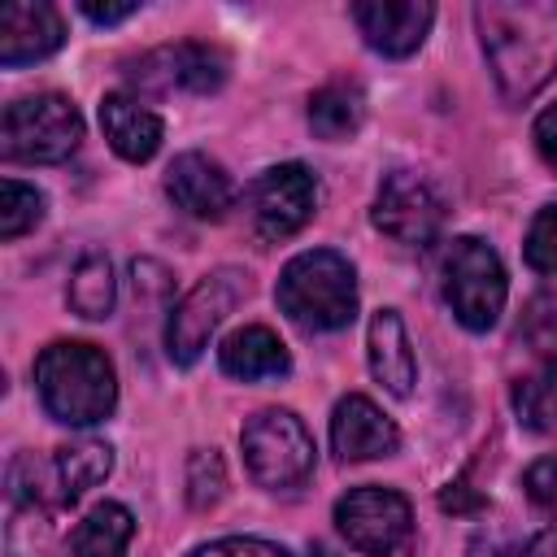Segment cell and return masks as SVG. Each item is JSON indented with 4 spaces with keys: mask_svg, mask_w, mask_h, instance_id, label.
<instances>
[{
    "mask_svg": "<svg viewBox=\"0 0 557 557\" xmlns=\"http://www.w3.org/2000/svg\"><path fill=\"white\" fill-rule=\"evenodd\" d=\"M474 26L509 104H527L557 74V0H479Z\"/></svg>",
    "mask_w": 557,
    "mask_h": 557,
    "instance_id": "1",
    "label": "cell"
},
{
    "mask_svg": "<svg viewBox=\"0 0 557 557\" xmlns=\"http://www.w3.org/2000/svg\"><path fill=\"white\" fill-rule=\"evenodd\" d=\"M35 392L44 409L65 426H91L117 405L113 361L83 339H57L35 357Z\"/></svg>",
    "mask_w": 557,
    "mask_h": 557,
    "instance_id": "2",
    "label": "cell"
},
{
    "mask_svg": "<svg viewBox=\"0 0 557 557\" xmlns=\"http://www.w3.org/2000/svg\"><path fill=\"white\" fill-rule=\"evenodd\" d=\"M274 300L305 331H344L357 318V274L335 248H309L283 265Z\"/></svg>",
    "mask_w": 557,
    "mask_h": 557,
    "instance_id": "3",
    "label": "cell"
},
{
    "mask_svg": "<svg viewBox=\"0 0 557 557\" xmlns=\"http://www.w3.org/2000/svg\"><path fill=\"white\" fill-rule=\"evenodd\" d=\"M83 144V113L61 91H35L4 109L0 117V152L22 165L65 161Z\"/></svg>",
    "mask_w": 557,
    "mask_h": 557,
    "instance_id": "4",
    "label": "cell"
},
{
    "mask_svg": "<svg viewBox=\"0 0 557 557\" xmlns=\"http://www.w3.org/2000/svg\"><path fill=\"white\" fill-rule=\"evenodd\" d=\"M440 274H444V300L453 318L466 331H492L509 296V278H505L496 248L483 244L479 235H461L448 244Z\"/></svg>",
    "mask_w": 557,
    "mask_h": 557,
    "instance_id": "5",
    "label": "cell"
},
{
    "mask_svg": "<svg viewBox=\"0 0 557 557\" xmlns=\"http://www.w3.org/2000/svg\"><path fill=\"white\" fill-rule=\"evenodd\" d=\"M244 444V466L248 474L278 492V487H296L309 479L313 470V435L305 431V422L292 409H261L244 422L239 431Z\"/></svg>",
    "mask_w": 557,
    "mask_h": 557,
    "instance_id": "6",
    "label": "cell"
},
{
    "mask_svg": "<svg viewBox=\"0 0 557 557\" xmlns=\"http://www.w3.org/2000/svg\"><path fill=\"white\" fill-rule=\"evenodd\" d=\"M248 296V274L235 265H222L205 274L174 309L165 322V352L174 366H196L200 352L209 348V335L226 322V313Z\"/></svg>",
    "mask_w": 557,
    "mask_h": 557,
    "instance_id": "7",
    "label": "cell"
},
{
    "mask_svg": "<svg viewBox=\"0 0 557 557\" xmlns=\"http://www.w3.org/2000/svg\"><path fill=\"white\" fill-rule=\"evenodd\" d=\"M335 527L348 548L392 557L413 540V505L396 487H352L335 500Z\"/></svg>",
    "mask_w": 557,
    "mask_h": 557,
    "instance_id": "8",
    "label": "cell"
},
{
    "mask_svg": "<svg viewBox=\"0 0 557 557\" xmlns=\"http://www.w3.org/2000/svg\"><path fill=\"white\" fill-rule=\"evenodd\" d=\"M370 218L387 239L405 248H426L444 231V200L418 170H387L374 191Z\"/></svg>",
    "mask_w": 557,
    "mask_h": 557,
    "instance_id": "9",
    "label": "cell"
},
{
    "mask_svg": "<svg viewBox=\"0 0 557 557\" xmlns=\"http://www.w3.org/2000/svg\"><path fill=\"white\" fill-rule=\"evenodd\" d=\"M126 74L144 91H196V96H209V91H218L226 83L231 57L218 44L183 39V44H165V48L144 52Z\"/></svg>",
    "mask_w": 557,
    "mask_h": 557,
    "instance_id": "10",
    "label": "cell"
},
{
    "mask_svg": "<svg viewBox=\"0 0 557 557\" xmlns=\"http://www.w3.org/2000/svg\"><path fill=\"white\" fill-rule=\"evenodd\" d=\"M318 174L300 161H283L270 165L257 183H252V226L265 244L292 239L318 209Z\"/></svg>",
    "mask_w": 557,
    "mask_h": 557,
    "instance_id": "11",
    "label": "cell"
},
{
    "mask_svg": "<svg viewBox=\"0 0 557 557\" xmlns=\"http://www.w3.org/2000/svg\"><path fill=\"white\" fill-rule=\"evenodd\" d=\"M165 196L174 200V209H183L187 218L200 222H218L235 209V183L222 170V161L205 157V152H178L165 170Z\"/></svg>",
    "mask_w": 557,
    "mask_h": 557,
    "instance_id": "12",
    "label": "cell"
},
{
    "mask_svg": "<svg viewBox=\"0 0 557 557\" xmlns=\"http://www.w3.org/2000/svg\"><path fill=\"white\" fill-rule=\"evenodd\" d=\"M65 44V22L44 0H9L0 9V65L22 70Z\"/></svg>",
    "mask_w": 557,
    "mask_h": 557,
    "instance_id": "13",
    "label": "cell"
},
{
    "mask_svg": "<svg viewBox=\"0 0 557 557\" xmlns=\"http://www.w3.org/2000/svg\"><path fill=\"white\" fill-rule=\"evenodd\" d=\"M352 22L361 39L383 57H409L422 48L435 9L426 0H361L352 4Z\"/></svg>",
    "mask_w": 557,
    "mask_h": 557,
    "instance_id": "14",
    "label": "cell"
},
{
    "mask_svg": "<svg viewBox=\"0 0 557 557\" xmlns=\"http://www.w3.org/2000/svg\"><path fill=\"white\" fill-rule=\"evenodd\" d=\"M331 448L339 461H374L400 448V431L370 396L352 392L331 413Z\"/></svg>",
    "mask_w": 557,
    "mask_h": 557,
    "instance_id": "15",
    "label": "cell"
},
{
    "mask_svg": "<svg viewBox=\"0 0 557 557\" xmlns=\"http://www.w3.org/2000/svg\"><path fill=\"white\" fill-rule=\"evenodd\" d=\"M100 131L109 139V148L122 157V161H148L157 148H161V117L131 91H109L100 96Z\"/></svg>",
    "mask_w": 557,
    "mask_h": 557,
    "instance_id": "16",
    "label": "cell"
},
{
    "mask_svg": "<svg viewBox=\"0 0 557 557\" xmlns=\"http://www.w3.org/2000/svg\"><path fill=\"white\" fill-rule=\"evenodd\" d=\"M366 348H370V374H374L392 396H409L413 383H418V357H413L409 331H405V322H400L396 309H379V313L370 318Z\"/></svg>",
    "mask_w": 557,
    "mask_h": 557,
    "instance_id": "17",
    "label": "cell"
},
{
    "mask_svg": "<svg viewBox=\"0 0 557 557\" xmlns=\"http://www.w3.org/2000/svg\"><path fill=\"white\" fill-rule=\"evenodd\" d=\"M218 366L239 383H261V379H283L292 370V352L270 326H239L222 339Z\"/></svg>",
    "mask_w": 557,
    "mask_h": 557,
    "instance_id": "18",
    "label": "cell"
},
{
    "mask_svg": "<svg viewBox=\"0 0 557 557\" xmlns=\"http://www.w3.org/2000/svg\"><path fill=\"white\" fill-rule=\"evenodd\" d=\"M361 122H366V91L352 78H335L309 96V126L318 139H326V144L352 139L361 131Z\"/></svg>",
    "mask_w": 557,
    "mask_h": 557,
    "instance_id": "19",
    "label": "cell"
},
{
    "mask_svg": "<svg viewBox=\"0 0 557 557\" xmlns=\"http://www.w3.org/2000/svg\"><path fill=\"white\" fill-rule=\"evenodd\" d=\"M52 479H57V496L61 505H74L87 487L104 483L109 470H113V448L104 440H74V444H61L52 448Z\"/></svg>",
    "mask_w": 557,
    "mask_h": 557,
    "instance_id": "20",
    "label": "cell"
},
{
    "mask_svg": "<svg viewBox=\"0 0 557 557\" xmlns=\"http://www.w3.org/2000/svg\"><path fill=\"white\" fill-rule=\"evenodd\" d=\"M135 540V518L126 505L104 500L96 505L70 535V557H126Z\"/></svg>",
    "mask_w": 557,
    "mask_h": 557,
    "instance_id": "21",
    "label": "cell"
},
{
    "mask_svg": "<svg viewBox=\"0 0 557 557\" xmlns=\"http://www.w3.org/2000/svg\"><path fill=\"white\" fill-rule=\"evenodd\" d=\"M65 300L78 318L87 322H100L113 313V300H117V278H113V265L104 252H83L74 274H70V287H65Z\"/></svg>",
    "mask_w": 557,
    "mask_h": 557,
    "instance_id": "22",
    "label": "cell"
},
{
    "mask_svg": "<svg viewBox=\"0 0 557 557\" xmlns=\"http://www.w3.org/2000/svg\"><path fill=\"white\" fill-rule=\"evenodd\" d=\"M57 553V527L48 505H13L4 527V557H52Z\"/></svg>",
    "mask_w": 557,
    "mask_h": 557,
    "instance_id": "23",
    "label": "cell"
},
{
    "mask_svg": "<svg viewBox=\"0 0 557 557\" xmlns=\"http://www.w3.org/2000/svg\"><path fill=\"white\" fill-rule=\"evenodd\" d=\"M518 422L531 431H557V361L513 383Z\"/></svg>",
    "mask_w": 557,
    "mask_h": 557,
    "instance_id": "24",
    "label": "cell"
},
{
    "mask_svg": "<svg viewBox=\"0 0 557 557\" xmlns=\"http://www.w3.org/2000/svg\"><path fill=\"white\" fill-rule=\"evenodd\" d=\"M39 218H44V191H35L30 183L4 178L0 183V239H17L35 231Z\"/></svg>",
    "mask_w": 557,
    "mask_h": 557,
    "instance_id": "25",
    "label": "cell"
},
{
    "mask_svg": "<svg viewBox=\"0 0 557 557\" xmlns=\"http://www.w3.org/2000/svg\"><path fill=\"white\" fill-rule=\"evenodd\" d=\"M226 492V466L213 448H196L187 457V505L191 509H209L218 505Z\"/></svg>",
    "mask_w": 557,
    "mask_h": 557,
    "instance_id": "26",
    "label": "cell"
},
{
    "mask_svg": "<svg viewBox=\"0 0 557 557\" xmlns=\"http://www.w3.org/2000/svg\"><path fill=\"white\" fill-rule=\"evenodd\" d=\"M527 261L540 274H557V205H544L527 231Z\"/></svg>",
    "mask_w": 557,
    "mask_h": 557,
    "instance_id": "27",
    "label": "cell"
},
{
    "mask_svg": "<svg viewBox=\"0 0 557 557\" xmlns=\"http://www.w3.org/2000/svg\"><path fill=\"white\" fill-rule=\"evenodd\" d=\"M470 557H557V531H540L531 540H479Z\"/></svg>",
    "mask_w": 557,
    "mask_h": 557,
    "instance_id": "28",
    "label": "cell"
},
{
    "mask_svg": "<svg viewBox=\"0 0 557 557\" xmlns=\"http://www.w3.org/2000/svg\"><path fill=\"white\" fill-rule=\"evenodd\" d=\"M522 487H527L531 505H540L548 518H557V453L540 457V461L522 474Z\"/></svg>",
    "mask_w": 557,
    "mask_h": 557,
    "instance_id": "29",
    "label": "cell"
},
{
    "mask_svg": "<svg viewBox=\"0 0 557 557\" xmlns=\"http://www.w3.org/2000/svg\"><path fill=\"white\" fill-rule=\"evenodd\" d=\"M191 557H292V553L270 540H257V535H226V540L200 544Z\"/></svg>",
    "mask_w": 557,
    "mask_h": 557,
    "instance_id": "30",
    "label": "cell"
},
{
    "mask_svg": "<svg viewBox=\"0 0 557 557\" xmlns=\"http://www.w3.org/2000/svg\"><path fill=\"white\" fill-rule=\"evenodd\" d=\"M535 148H540V157L557 170V104L535 117Z\"/></svg>",
    "mask_w": 557,
    "mask_h": 557,
    "instance_id": "31",
    "label": "cell"
},
{
    "mask_svg": "<svg viewBox=\"0 0 557 557\" xmlns=\"http://www.w3.org/2000/svg\"><path fill=\"white\" fill-rule=\"evenodd\" d=\"M78 9H83V17L96 22V26H117V22H126V17L139 13V4H96V0H83Z\"/></svg>",
    "mask_w": 557,
    "mask_h": 557,
    "instance_id": "32",
    "label": "cell"
}]
</instances>
